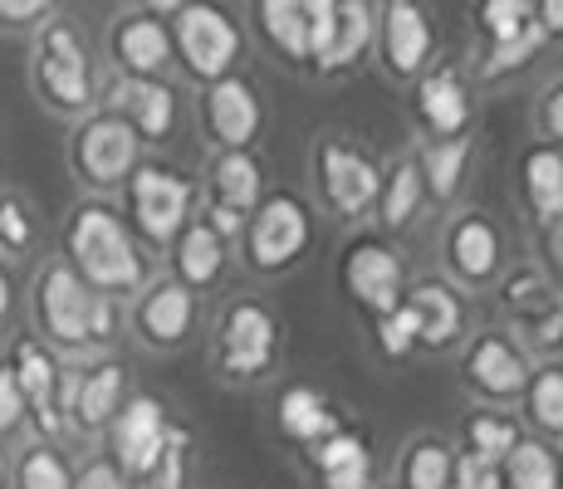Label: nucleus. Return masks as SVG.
I'll list each match as a JSON object with an SVG mask.
<instances>
[{"instance_id":"f257e3e1","label":"nucleus","mask_w":563,"mask_h":489,"mask_svg":"<svg viewBox=\"0 0 563 489\" xmlns=\"http://www.w3.org/2000/svg\"><path fill=\"white\" fill-rule=\"evenodd\" d=\"M69 255H74V275L84 279L93 293L108 289H137L143 285V255L128 241L123 221L108 205H79L69 225Z\"/></svg>"},{"instance_id":"f03ea898","label":"nucleus","mask_w":563,"mask_h":489,"mask_svg":"<svg viewBox=\"0 0 563 489\" xmlns=\"http://www.w3.org/2000/svg\"><path fill=\"white\" fill-rule=\"evenodd\" d=\"M40 319H45L54 343L79 347V343L113 338L118 313H113V303H108L103 293H93L69 265H54V269H45V279H40Z\"/></svg>"},{"instance_id":"7ed1b4c3","label":"nucleus","mask_w":563,"mask_h":489,"mask_svg":"<svg viewBox=\"0 0 563 489\" xmlns=\"http://www.w3.org/2000/svg\"><path fill=\"white\" fill-rule=\"evenodd\" d=\"M35 79L45 98L59 113H79L93 103V69L89 54H84L79 35L69 25H49L40 35V54H35Z\"/></svg>"},{"instance_id":"20e7f679","label":"nucleus","mask_w":563,"mask_h":489,"mask_svg":"<svg viewBox=\"0 0 563 489\" xmlns=\"http://www.w3.org/2000/svg\"><path fill=\"white\" fill-rule=\"evenodd\" d=\"M177 45H181V59H187V69L197 74V79L221 84L225 69L235 64V54H241V35H235L225 10L181 5L177 10Z\"/></svg>"},{"instance_id":"39448f33","label":"nucleus","mask_w":563,"mask_h":489,"mask_svg":"<svg viewBox=\"0 0 563 489\" xmlns=\"http://www.w3.org/2000/svg\"><path fill=\"white\" fill-rule=\"evenodd\" d=\"M305 245H309V211L295 196H269L251 225V265L285 269L289 259H299Z\"/></svg>"},{"instance_id":"423d86ee","label":"nucleus","mask_w":563,"mask_h":489,"mask_svg":"<svg viewBox=\"0 0 563 489\" xmlns=\"http://www.w3.org/2000/svg\"><path fill=\"white\" fill-rule=\"evenodd\" d=\"M187 205H191V191L181 177H172V171H162V167L133 171V215L153 245L177 241L181 221H187Z\"/></svg>"},{"instance_id":"0eeeda50","label":"nucleus","mask_w":563,"mask_h":489,"mask_svg":"<svg viewBox=\"0 0 563 489\" xmlns=\"http://www.w3.org/2000/svg\"><path fill=\"white\" fill-rule=\"evenodd\" d=\"M74 157H79V171L93 181V187H113L133 171L137 162V133L123 123V118H89L79 127V143H74Z\"/></svg>"},{"instance_id":"6e6552de","label":"nucleus","mask_w":563,"mask_h":489,"mask_svg":"<svg viewBox=\"0 0 563 489\" xmlns=\"http://www.w3.org/2000/svg\"><path fill=\"white\" fill-rule=\"evenodd\" d=\"M275 357V319L260 303H235L221 323V367L231 377H255Z\"/></svg>"},{"instance_id":"1a4fd4ad","label":"nucleus","mask_w":563,"mask_h":489,"mask_svg":"<svg viewBox=\"0 0 563 489\" xmlns=\"http://www.w3.org/2000/svg\"><path fill=\"white\" fill-rule=\"evenodd\" d=\"M113 445H118V465H123L128 475H137V480L167 455L172 431H167V416H162V407L153 397H137V401H128V411H118Z\"/></svg>"},{"instance_id":"9d476101","label":"nucleus","mask_w":563,"mask_h":489,"mask_svg":"<svg viewBox=\"0 0 563 489\" xmlns=\"http://www.w3.org/2000/svg\"><path fill=\"white\" fill-rule=\"evenodd\" d=\"M343 279H349L353 299H358L363 309H373L377 319L402 309V265H397V255L387 245H377V241L353 245L349 265H343Z\"/></svg>"},{"instance_id":"9b49d317","label":"nucleus","mask_w":563,"mask_h":489,"mask_svg":"<svg viewBox=\"0 0 563 489\" xmlns=\"http://www.w3.org/2000/svg\"><path fill=\"white\" fill-rule=\"evenodd\" d=\"M319 167H323V191H329V201L339 205L343 215H363L367 205H373L377 196H383L377 167L363 157L358 147L323 143V152H319Z\"/></svg>"},{"instance_id":"f8f14e48","label":"nucleus","mask_w":563,"mask_h":489,"mask_svg":"<svg viewBox=\"0 0 563 489\" xmlns=\"http://www.w3.org/2000/svg\"><path fill=\"white\" fill-rule=\"evenodd\" d=\"M206 123H211L216 143L241 152L255 137V127H260V103H255L251 84H245V79L211 84V93H206Z\"/></svg>"},{"instance_id":"ddd939ff","label":"nucleus","mask_w":563,"mask_h":489,"mask_svg":"<svg viewBox=\"0 0 563 489\" xmlns=\"http://www.w3.org/2000/svg\"><path fill=\"white\" fill-rule=\"evenodd\" d=\"M383 40H387V64L397 74H417L431 54V25H427V10L407 5H387V20H383Z\"/></svg>"},{"instance_id":"4468645a","label":"nucleus","mask_w":563,"mask_h":489,"mask_svg":"<svg viewBox=\"0 0 563 489\" xmlns=\"http://www.w3.org/2000/svg\"><path fill=\"white\" fill-rule=\"evenodd\" d=\"M118 108H123V123L143 137H167L172 118H177V98H172V89H162L153 79L118 84Z\"/></svg>"},{"instance_id":"2eb2a0df","label":"nucleus","mask_w":563,"mask_h":489,"mask_svg":"<svg viewBox=\"0 0 563 489\" xmlns=\"http://www.w3.org/2000/svg\"><path fill=\"white\" fill-rule=\"evenodd\" d=\"M191 289L187 285H157L147 293V303L137 309V329L147 333L157 347H172L191 333Z\"/></svg>"},{"instance_id":"dca6fc26","label":"nucleus","mask_w":563,"mask_h":489,"mask_svg":"<svg viewBox=\"0 0 563 489\" xmlns=\"http://www.w3.org/2000/svg\"><path fill=\"white\" fill-rule=\"evenodd\" d=\"M15 382H20V397H25V407L40 416V426L45 431H59V411H54V387H59V373H54L49 353L40 343H20L15 353Z\"/></svg>"},{"instance_id":"f3484780","label":"nucleus","mask_w":563,"mask_h":489,"mask_svg":"<svg viewBox=\"0 0 563 489\" xmlns=\"http://www.w3.org/2000/svg\"><path fill=\"white\" fill-rule=\"evenodd\" d=\"M113 49H118V59H123V69H133V79H153L162 64L172 59L167 30H162L157 20H147V15L123 20L118 35H113Z\"/></svg>"},{"instance_id":"a211bd4d","label":"nucleus","mask_w":563,"mask_h":489,"mask_svg":"<svg viewBox=\"0 0 563 489\" xmlns=\"http://www.w3.org/2000/svg\"><path fill=\"white\" fill-rule=\"evenodd\" d=\"M417 108L441 137H461L465 118H471V93H465V84L456 79V74L441 69V74H427V79H421Z\"/></svg>"},{"instance_id":"6ab92c4d","label":"nucleus","mask_w":563,"mask_h":489,"mask_svg":"<svg viewBox=\"0 0 563 489\" xmlns=\"http://www.w3.org/2000/svg\"><path fill=\"white\" fill-rule=\"evenodd\" d=\"M279 431L299 445H313V441L339 436V416H333L329 401L313 387H289L285 397H279Z\"/></svg>"},{"instance_id":"aec40b11","label":"nucleus","mask_w":563,"mask_h":489,"mask_svg":"<svg viewBox=\"0 0 563 489\" xmlns=\"http://www.w3.org/2000/svg\"><path fill=\"white\" fill-rule=\"evenodd\" d=\"M471 382L485 391V397H515L525 387V363L505 338H481L471 347V363H465Z\"/></svg>"},{"instance_id":"412c9836","label":"nucleus","mask_w":563,"mask_h":489,"mask_svg":"<svg viewBox=\"0 0 563 489\" xmlns=\"http://www.w3.org/2000/svg\"><path fill=\"white\" fill-rule=\"evenodd\" d=\"M373 10L358 5V0H349V5H333V20H329V35H323L319 45V69H343V64H353L367 45V35H373Z\"/></svg>"},{"instance_id":"4be33fe9","label":"nucleus","mask_w":563,"mask_h":489,"mask_svg":"<svg viewBox=\"0 0 563 489\" xmlns=\"http://www.w3.org/2000/svg\"><path fill=\"white\" fill-rule=\"evenodd\" d=\"M446 259H451V269L465 275V279H490L495 259H500V241H495V231L481 221V215H465L446 241Z\"/></svg>"},{"instance_id":"5701e85b","label":"nucleus","mask_w":563,"mask_h":489,"mask_svg":"<svg viewBox=\"0 0 563 489\" xmlns=\"http://www.w3.org/2000/svg\"><path fill=\"white\" fill-rule=\"evenodd\" d=\"M402 303L411 309V319H417V338L427 347H446L461 333V303L441 285H417L411 299H402Z\"/></svg>"},{"instance_id":"b1692460","label":"nucleus","mask_w":563,"mask_h":489,"mask_svg":"<svg viewBox=\"0 0 563 489\" xmlns=\"http://www.w3.org/2000/svg\"><path fill=\"white\" fill-rule=\"evenodd\" d=\"M225 265V241L211 231V225H187L177 241V269H181V285L201 289L221 275Z\"/></svg>"},{"instance_id":"393cba45","label":"nucleus","mask_w":563,"mask_h":489,"mask_svg":"<svg viewBox=\"0 0 563 489\" xmlns=\"http://www.w3.org/2000/svg\"><path fill=\"white\" fill-rule=\"evenodd\" d=\"M211 187H216V205H225V211H251L260 201V167L255 157H245V152H225L221 162L211 167Z\"/></svg>"},{"instance_id":"a878e982","label":"nucleus","mask_w":563,"mask_h":489,"mask_svg":"<svg viewBox=\"0 0 563 489\" xmlns=\"http://www.w3.org/2000/svg\"><path fill=\"white\" fill-rule=\"evenodd\" d=\"M313 460H319L323 470V485L329 489H367V451L358 436H329L313 451Z\"/></svg>"},{"instance_id":"bb28decb","label":"nucleus","mask_w":563,"mask_h":489,"mask_svg":"<svg viewBox=\"0 0 563 489\" xmlns=\"http://www.w3.org/2000/svg\"><path fill=\"white\" fill-rule=\"evenodd\" d=\"M525 191H529V201H534V211L544 215V221H559L563 215V152H554V147L529 152Z\"/></svg>"},{"instance_id":"cd10ccee","label":"nucleus","mask_w":563,"mask_h":489,"mask_svg":"<svg viewBox=\"0 0 563 489\" xmlns=\"http://www.w3.org/2000/svg\"><path fill=\"white\" fill-rule=\"evenodd\" d=\"M118 401H123V367L103 363V367H93V373L79 382L74 411H79L84 426H103V421L118 416Z\"/></svg>"},{"instance_id":"c85d7f7f","label":"nucleus","mask_w":563,"mask_h":489,"mask_svg":"<svg viewBox=\"0 0 563 489\" xmlns=\"http://www.w3.org/2000/svg\"><path fill=\"white\" fill-rule=\"evenodd\" d=\"M260 25L289 59H309V5L299 0H265L260 5Z\"/></svg>"},{"instance_id":"c756f323","label":"nucleus","mask_w":563,"mask_h":489,"mask_svg":"<svg viewBox=\"0 0 563 489\" xmlns=\"http://www.w3.org/2000/svg\"><path fill=\"white\" fill-rule=\"evenodd\" d=\"M505 460H510V470H505L510 475V489H559V465L544 445L519 441Z\"/></svg>"},{"instance_id":"7c9ffc66","label":"nucleus","mask_w":563,"mask_h":489,"mask_svg":"<svg viewBox=\"0 0 563 489\" xmlns=\"http://www.w3.org/2000/svg\"><path fill=\"white\" fill-rule=\"evenodd\" d=\"M481 20L495 35V45H515V40H525L529 30L539 25L534 10H529L525 0H490V5H481Z\"/></svg>"},{"instance_id":"2f4dec72","label":"nucleus","mask_w":563,"mask_h":489,"mask_svg":"<svg viewBox=\"0 0 563 489\" xmlns=\"http://www.w3.org/2000/svg\"><path fill=\"white\" fill-rule=\"evenodd\" d=\"M519 445V431L510 416H495V411H485V416L471 421V455H481V460H500V455H510Z\"/></svg>"},{"instance_id":"473e14b6","label":"nucleus","mask_w":563,"mask_h":489,"mask_svg":"<svg viewBox=\"0 0 563 489\" xmlns=\"http://www.w3.org/2000/svg\"><path fill=\"white\" fill-rule=\"evenodd\" d=\"M417 201H421V177L411 162H402V167L387 177V191H383V221L387 225H407L411 215H417Z\"/></svg>"},{"instance_id":"72a5a7b5","label":"nucleus","mask_w":563,"mask_h":489,"mask_svg":"<svg viewBox=\"0 0 563 489\" xmlns=\"http://www.w3.org/2000/svg\"><path fill=\"white\" fill-rule=\"evenodd\" d=\"M465 137H446V143H437L427 152V181L437 196H451L461 187V171H465Z\"/></svg>"},{"instance_id":"f704fd0d","label":"nucleus","mask_w":563,"mask_h":489,"mask_svg":"<svg viewBox=\"0 0 563 489\" xmlns=\"http://www.w3.org/2000/svg\"><path fill=\"white\" fill-rule=\"evenodd\" d=\"M407 489H451V455L437 441L407 455Z\"/></svg>"},{"instance_id":"c9c22d12","label":"nucleus","mask_w":563,"mask_h":489,"mask_svg":"<svg viewBox=\"0 0 563 489\" xmlns=\"http://www.w3.org/2000/svg\"><path fill=\"white\" fill-rule=\"evenodd\" d=\"M529 411H534L539 426L563 431V373L559 367H549V373L534 377V387H529Z\"/></svg>"},{"instance_id":"e433bc0d","label":"nucleus","mask_w":563,"mask_h":489,"mask_svg":"<svg viewBox=\"0 0 563 489\" xmlns=\"http://www.w3.org/2000/svg\"><path fill=\"white\" fill-rule=\"evenodd\" d=\"M20 489H74V480L54 451H30L20 460Z\"/></svg>"},{"instance_id":"4c0bfd02","label":"nucleus","mask_w":563,"mask_h":489,"mask_svg":"<svg viewBox=\"0 0 563 489\" xmlns=\"http://www.w3.org/2000/svg\"><path fill=\"white\" fill-rule=\"evenodd\" d=\"M377 347H383L387 357H407L411 347H417V319H411L407 303L377 319Z\"/></svg>"},{"instance_id":"58836bf2","label":"nucleus","mask_w":563,"mask_h":489,"mask_svg":"<svg viewBox=\"0 0 563 489\" xmlns=\"http://www.w3.org/2000/svg\"><path fill=\"white\" fill-rule=\"evenodd\" d=\"M539 45H544V25H534L525 40H515V45H495V49H490V59H485V74L495 79V74H510V69H519V64H525Z\"/></svg>"},{"instance_id":"ea45409f","label":"nucleus","mask_w":563,"mask_h":489,"mask_svg":"<svg viewBox=\"0 0 563 489\" xmlns=\"http://www.w3.org/2000/svg\"><path fill=\"white\" fill-rule=\"evenodd\" d=\"M451 475H456V489H500V470H495L490 460H481V455H461L456 465H451Z\"/></svg>"},{"instance_id":"a19ab883","label":"nucleus","mask_w":563,"mask_h":489,"mask_svg":"<svg viewBox=\"0 0 563 489\" xmlns=\"http://www.w3.org/2000/svg\"><path fill=\"white\" fill-rule=\"evenodd\" d=\"M0 245L5 249H25L30 245V215H25V205L20 201H0Z\"/></svg>"},{"instance_id":"79ce46f5","label":"nucleus","mask_w":563,"mask_h":489,"mask_svg":"<svg viewBox=\"0 0 563 489\" xmlns=\"http://www.w3.org/2000/svg\"><path fill=\"white\" fill-rule=\"evenodd\" d=\"M137 489H181V436H172L167 455H162L153 470L143 475V485Z\"/></svg>"},{"instance_id":"37998d69","label":"nucleus","mask_w":563,"mask_h":489,"mask_svg":"<svg viewBox=\"0 0 563 489\" xmlns=\"http://www.w3.org/2000/svg\"><path fill=\"white\" fill-rule=\"evenodd\" d=\"M529 343H539V347H554L563 338V309L554 303V309H544L539 313V303H534V313H529Z\"/></svg>"},{"instance_id":"c03bdc74","label":"nucleus","mask_w":563,"mask_h":489,"mask_svg":"<svg viewBox=\"0 0 563 489\" xmlns=\"http://www.w3.org/2000/svg\"><path fill=\"white\" fill-rule=\"evenodd\" d=\"M20 411H25V397H20V382L10 367H0V431H10L20 421Z\"/></svg>"},{"instance_id":"a18cd8bd","label":"nucleus","mask_w":563,"mask_h":489,"mask_svg":"<svg viewBox=\"0 0 563 489\" xmlns=\"http://www.w3.org/2000/svg\"><path fill=\"white\" fill-rule=\"evenodd\" d=\"M74 489H123V475H118V465H103V460H93L89 470L74 480Z\"/></svg>"},{"instance_id":"49530a36","label":"nucleus","mask_w":563,"mask_h":489,"mask_svg":"<svg viewBox=\"0 0 563 489\" xmlns=\"http://www.w3.org/2000/svg\"><path fill=\"white\" fill-rule=\"evenodd\" d=\"M35 15H49L45 0H0V20L5 25H20V20H35Z\"/></svg>"},{"instance_id":"de8ad7c7","label":"nucleus","mask_w":563,"mask_h":489,"mask_svg":"<svg viewBox=\"0 0 563 489\" xmlns=\"http://www.w3.org/2000/svg\"><path fill=\"white\" fill-rule=\"evenodd\" d=\"M544 127L563 143V84H554L549 98H544Z\"/></svg>"},{"instance_id":"09e8293b","label":"nucleus","mask_w":563,"mask_h":489,"mask_svg":"<svg viewBox=\"0 0 563 489\" xmlns=\"http://www.w3.org/2000/svg\"><path fill=\"white\" fill-rule=\"evenodd\" d=\"M211 231L221 235V241H231V235L241 231V215H235V211H225V205H216V211H211Z\"/></svg>"},{"instance_id":"8fccbe9b","label":"nucleus","mask_w":563,"mask_h":489,"mask_svg":"<svg viewBox=\"0 0 563 489\" xmlns=\"http://www.w3.org/2000/svg\"><path fill=\"white\" fill-rule=\"evenodd\" d=\"M539 25H544V35H549V30L563 35V0H549V5H539Z\"/></svg>"},{"instance_id":"3c124183","label":"nucleus","mask_w":563,"mask_h":489,"mask_svg":"<svg viewBox=\"0 0 563 489\" xmlns=\"http://www.w3.org/2000/svg\"><path fill=\"white\" fill-rule=\"evenodd\" d=\"M5 319H10V279L0 269V329H5Z\"/></svg>"},{"instance_id":"603ef678","label":"nucleus","mask_w":563,"mask_h":489,"mask_svg":"<svg viewBox=\"0 0 563 489\" xmlns=\"http://www.w3.org/2000/svg\"><path fill=\"white\" fill-rule=\"evenodd\" d=\"M554 255H559V265H563V225H554Z\"/></svg>"},{"instance_id":"864d4df0","label":"nucleus","mask_w":563,"mask_h":489,"mask_svg":"<svg viewBox=\"0 0 563 489\" xmlns=\"http://www.w3.org/2000/svg\"><path fill=\"white\" fill-rule=\"evenodd\" d=\"M0 485H5V460H0Z\"/></svg>"}]
</instances>
